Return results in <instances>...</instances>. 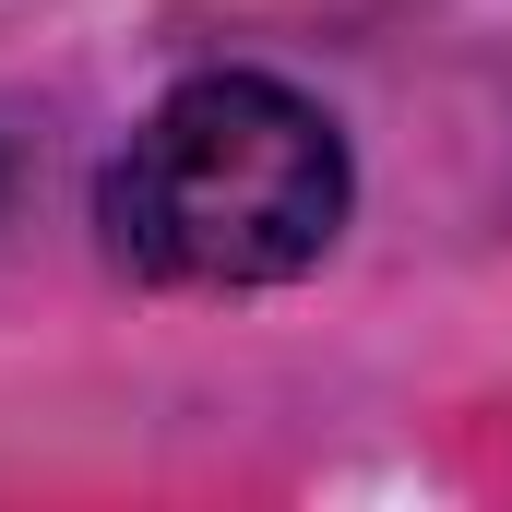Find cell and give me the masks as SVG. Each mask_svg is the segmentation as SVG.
Here are the masks:
<instances>
[{
    "instance_id": "obj_1",
    "label": "cell",
    "mask_w": 512,
    "mask_h": 512,
    "mask_svg": "<svg viewBox=\"0 0 512 512\" xmlns=\"http://www.w3.org/2000/svg\"><path fill=\"white\" fill-rule=\"evenodd\" d=\"M346 143L310 96L262 72H203L108 167V251L167 286H274L334 251Z\"/></svg>"
}]
</instances>
